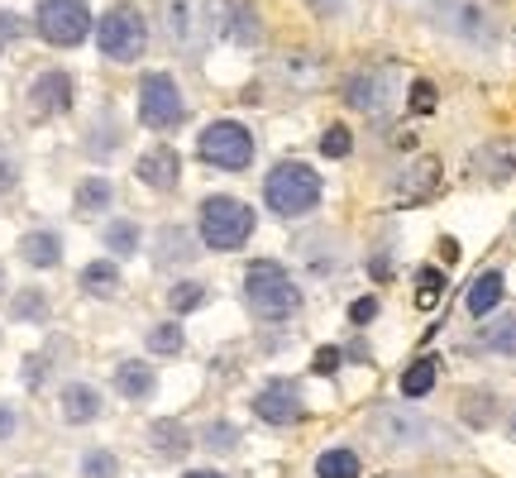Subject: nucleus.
Masks as SVG:
<instances>
[{
  "label": "nucleus",
  "mask_w": 516,
  "mask_h": 478,
  "mask_svg": "<svg viewBox=\"0 0 516 478\" xmlns=\"http://www.w3.org/2000/svg\"><path fill=\"white\" fill-rule=\"evenodd\" d=\"M301 412H306L301 388L287 383V378H278V383H268V388L254 392V416L263 426H292V421H301Z\"/></svg>",
  "instance_id": "obj_12"
},
{
  "label": "nucleus",
  "mask_w": 516,
  "mask_h": 478,
  "mask_svg": "<svg viewBox=\"0 0 516 478\" xmlns=\"http://www.w3.org/2000/svg\"><path fill=\"white\" fill-rule=\"evenodd\" d=\"M344 106L368 115V120H383L387 110L397 106V96H402V77H397V67H359V72H349L344 77Z\"/></svg>",
  "instance_id": "obj_8"
},
{
  "label": "nucleus",
  "mask_w": 516,
  "mask_h": 478,
  "mask_svg": "<svg viewBox=\"0 0 516 478\" xmlns=\"http://www.w3.org/2000/svg\"><path fill=\"white\" fill-rule=\"evenodd\" d=\"M77 287H82L86 297H101V302L120 297V287H125V278H120V263H115V259H91L82 268Z\"/></svg>",
  "instance_id": "obj_25"
},
{
  "label": "nucleus",
  "mask_w": 516,
  "mask_h": 478,
  "mask_svg": "<svg viewBox=\"0 0 516 478\" xmlns=\"http://www.w3.org/2000/svg\"><path fill=\"white\" fill-rule=\"evenodd\" d=\"M254 130L249 125H239V120H215L201 130L196 139V158L206 163V168H220V173H244L249 163H254Z\"/></svg>",
  "instance_id": "obj_6"
},
{
  "label": "nucleus",
  "mask_w": 516,
  "mask_h": 478,
  "mask_svg": "<svg viewBox=\"0 0 516 478\" xmlns=\"http://www.w3.org/2000/svg\"><path fill=\"white\" fill-rule=\"evenodd\" d=\"M263 201H268V211H273L278 220H306V216L321 211L325 182L311 163L287 158V163H278L273 173L263 177Z\"/></svg>",
  "instance_id": "obj_3"
},
{
  "label": "nucleus",
  "mask_w": 516,
  "mask_h": 478,
  "mask_svg": "<svg viewBox=\"0 0 516 478\" xmlns=\"http://www.w3.org/2000/svg\"><path fill=\"white\" fill-rule=\"evenodd\" d=\"M440 292H445V273H440V268H421V273H416V306L430 311V306L440 302Z\"/></svg>",
  "instance_id": "obj_39"
},
{
  "label": "nucleus",
  "mask_w": 516,
  "mask_h": 478,
  "mask_svg": "<svg viewBox=\"0 0 516 478\" xmlns=\"http://www.w3.org/2000/svg\"><path fill=\"white\" fill-rule=\"evenodd\" d=\"M316 15H340V0H311Z\"/></svg>",
  "instance_id": "obj_47"
},
{
  "label": "nucleus",
  "mask_w": 516,
  "mask_h": 478,
  "mask_svg": "<svg viewBox=\"0 0 516 478\" xmlns=\"http://www.w3.org/2000/svg\"><path fill=\"white\" fill-rule=\"evenodd\" d=\"M24 34V20L15 15V10H0V48H10L15 39Z\"/></svg>",
  "instance_id": "obj_43"
},
{
  "label": "nucleus",
  "mask_w": 516,
  "mask_h": 478,
  "mask_svg": "<svg viewBox=\"0 0 516 478\" xmlns=\"http://www.w3.org/2000/svg\"><path fill=\"white\" fill-rule=\"evenodd\" d=\"M72 77H67L63 67H48V72H39L34 77V87H29V106L39 110V115H63V110H72Z\"/></svg>",
  "instance_id": "obj_17"
},
{
  "label": "nucleus",
  "mask_w": 516,
  "mask_h": 478,
  "mask_svg": "<svg viewBox=\"0 0 516 478\" xmlns=\"http://www.w3.org/2000/svg\"><path fill=\"white\" fill-rule=\"evenodd\" d=\"M77 474L82 478H120V459H115V450H86L82 464H77Z\"/></svg>",
  "instance_id": "obj_37"
},
{
  "label": "nucleus",
  "mask_w": 516,
  "mask_h": 478,
  "mask_svg": "<svg viewBox=\"0 0 516 478\" xmlns=\"http://www.w3.org/2000/svg\"><path fill=\"white\" fill-rule=\"evenodd\" d=\"M206 297H211V287L201 283V278H177L168 287V311L172 316H192V311L206 306Z\"/></svg>",
  "instance_id": "obj_33"
},
{
  "label": "nucleus",
  "mask_w": 516,
  "mask_h": 478,
  "mask_svg": "<svg viewBox=\"0 0 516 478\" xmlns=\"http://www.w3.org/2000/svg\"><path fill=\"white\" fill-rule=\"evenodd\" d=\"M58 407H63L67 426H91V421H101V412H106L101 388H91V383H63V392H58Z\"/></svg>",
  "instance_id": "obj_19"
},
{
  "label": "nucleus",
  "mask_w": 516,
  "mask_h": 478,
  "mask_svg": "<svg viewBox=\"0 0 516 478\" xmlns=\"http://www.w3.org/2000/svg\"><path fill=\"white\" fill-rule=\"evenodd\" d=\"M34 29L53 48H77L91 34V5L86 0H39Z\"/></svg>",
  "instance_id": "obj_10"
},
{
  "label": "nucleus",
  "mask_w": 516,
  "mask_h": 478,
  "mask_svg": "<svg viewBox=\"0 0 516 478\" xmlns=\"http://www.w3.org/2000/svg\"><path fill=\"white\" fill-rule=\"evenodd\" d=\"M368 273H373L378 283H387V278H392V254H387V249H378V254L368 259Z\"/></svg>",
  "instance_id": "obj_45"
},
{
  "label": "nucleus",
  "mask_w": 516,
  "mask_h": 478,
  "mask_svg": "<svg viewBox=\"0 0 516 478\" xmlns=\"http://www.w3.org/2000/svg\"><path fill=\"white\" fill-rule=\"evenodd\" d=\"M254 225H258L254 206L230 192L206 196L201 211H196V239H201V249H211V254H239V249L254 239Z\"/></svg>",
  "instance_id": "obj_2"
},
{
  "label": "nucleus",
  "mask_w": 516,
  "mask_h": 478,
  "mask_svg": "<svg viewBox=\"0 0 516 478\" xmlns=\"http://www.w3.org/2000/svg\"><path fill=\"white\" fill-rule=\"evenodd\" d=\"M96 48H101V58H110L120 67L139 63L149 53V20H144V10L129 5V0L110 5L101 15V24H96Z\"/></svg>",
  "instance_id": "obj_4"
},
{
  "label": "nucleus",
  "mask_w": 516,
  "mask_h": 478,
  "mask_svg": "<svg viewBox=\"0 0 516 478\" xmlns=\"http://www.w3.org/2000/svg\"><path fill=\"white\" fill-rule=\"evenodd\" d=\"M493 416H497V392H488V388L464 392V402H459V421H464L469 431H488V426H493Z\"/></svg>",
  "instance_id": "obj_31"
},
{
  "label": "nucleus",
  "mask_w": 516,
  "mask_h": 478,
  "mask_svg": "<svg viewBox=\"0 0 516 478\" xmlns=\"http://www.w3.org/2000/svg\"><path fill=\"white\" fill-rule=\"evenodd\" d=\"M440 259H445V263L459 259V244H454V239H440Z\"/></svg>",
  "instance_id": "obj_48"
},
{
  "label": "nucleus",
  "mask_w": 516,
  "mask_h": 478,
  "mask_svg": "<svg viewBox=\"0 0 516 478\" xmlns=\"http://www.w3.org/2000/svg\"><path fill=\"white\" fill-rule=\"evenodd\" d=\"M134 177H139L144 187H153V192H172V187L182 182V158H177V149L158 144V149L139 153V163H134Z\"/></svg>",
  "instance_id": "obj_16"
},
{
  "label": "nucleus",
  "mask_w": 516,
  "mask_h": 478,
  "mask_svg": "<svg viewBox=\"0 0 516 478\" xmlns=\"http://www.w3.org/2000/svg\"><path fill=\"white\" fill-rule=\"evenodd\" d=\"M349 153H354V134H349V125H330V130L321 134V158L340 163V158H349Z\"/></svg>",
  "instance_id": "obj_38"
},
{
  "label": "nucleus",
  "mask_w": 516,
  "mask_h": 478,
  "mask_svg": "<svg viewBox=\"0 0 516 478\" xmlns=\"http://www.w3.org/2000/svg\"><path fill=\"white\" fill-rule=\"evenodd\" d=\"M502 297H507V278H502V268H483V273L469 283V292H464V311L483 321V316H493L497 306H502Z\"/></svg>",
  "instance_id": "obj_21"
},
{
  "label": "nucleus",
  "mask_w": 516,
  "mask_h": 478,
  "mask_svg": "<svg viewBox=\"0 0 516 478\" xmlns=\"http://www.w3.org/2000/svg\"><path fill=\"white\" fill-rule=\"evenodd\" d=\"M435 24L473 48H488L497 39V15L488 0H435Z\"/></svg>",
  "instance_id": "obj_9"
},
{
  "label": "nucleus",
  "mask_w": 516,
  "mask_h": 478,
  "mask_svg": "<svg viewBox=\"0 0 516 478\" xmlns=\"http://www.w3.org/2000/svg\"><path fill=\"white\" fill-rule=\"evenodd\" d=\"M378 431H383V440L387 445H430V426L426 416H416V412H402V407H383L378 412Z\"/></svg>",
  "instance_id": "obj_18"
},
{
  "label": "nucleus",
  "mask_w": 516,
  "mask_h": 478,
  "mask_svg": "<svg viewBox=\"0 0 516 478\" xmlns=\"http://www.w3.org/2000/svg\"><path fill=\"white\" fill-rule=\"evenodd\" d=\"M359 474H364V459L354 450H325L316 459V478H359Z\"/></svg>",
  "instance_id": "obj_35"
},
{
  "label": "nucleus",
  "mask_w": 516,
  "mask_h": 478,
  "mask_svg": "<svg viewBox=\"0 0 516 478\" xmlns=\"http://www.w3.org/2000/svg\"><path fill=\"white\" fill-rule=\"evenodd\" d=\"M110 201H115V187H110V177H82L77 182V192H72V211L82 220H96L110 211Z\"/></svg>",
  "instance_id": "obj_26"
},
{
  "label": "nucleus",
  "mask_w": 516,
  "mask_h": 478,
  "mask_svg": "<svg viewBox=\"0 0 516 478\" xmlns=\"http://www.w3.org/2000/svg\"><path fill=\"white\" fill-rule=\"evenodd\" d=\"M340 364H344V349L340 345H321L316 349V359H311V373H340Z\"/></svg>",
  "instance_id": "obj_40"
},
{
  "label": "nucleus",
  "mask_w": 516,
  "mask_h": 478,
  "mask_svg": "<svg viewBox=\"0 0 516 478\" xmlns=\"http://www.w3.org/2000/svg\"><path fill=\"white\" fill-rule=\"evenodd\" d=\"M478 345L497 354V359H516V316H493L488 326L478 330Z\"/></svg>",
  "instance_id": "obj_32"
},
{
  "label": "nucleus",
  "mask_w": 516,
  "mask_h": 478,
  "mask_svg": "<svg viewBox=\"0 0 516 478\" xmlns=\"http://www.w3.org/2000/svg\"><path fill=\"white\" fill-rule=\"evenodd\" d=\"M196 254H201V244L192 239L187 225H163L158 239H153V263L158 268H187Z\"/></svg>",
  "instance_id": "obj_20"
},
{
  "label": "nucleus",
  "mask_w": 516,
  "mask_h": 478,
  "mask_svg": "<svg viewBox=\"0 0 516 478\" xmlns=\"http://www.w3.org/2000/svg\"><path fill=\"white\" fill-rule=\"evenodd\" d=\"M48 311H53V302H48V292L43 287H20L15 297H10V321H24V326H43L48 321Z\"/></svg>",
  "instance_id": "obj_29"
},
{
  "label": "nucleus",
  "mask_w": 516,
  "mask_h": 478,
  "mask_svg": "<svg viewBox=\"0 0 516 478\" xmlns=\"http://www.w3.org/2000/svg\"><path fill=\"white\" fill-rule=\"evenodd\" d=\"M244 306L263 326H282L301 311V287L278 259H254L244 268Z\"/></svg>",
  "instance_id": "obj_1"
},
{
  "label": "nucleus",
  "mask_w": 516,
  "mask_h": 478,
  "mask_svg": "<svg viewBox=\"0 0 516 478\" xmlns=\"http://www.w3.org/2000/svg\"><path fill=\"white\" fill-rule=\"evenodd\" d=\"M149 445L158 450V455H168V459H182L187 450L196 445V435L182 426V421H153L149 426Z\"/></svg>",
  "instance_id": "obj_28"
},
{
  "label": "nucleus",
  "mask_w": 516,
  "mask_h": 478,
  "mask_svg": "<svg viewBox=\"0 0 516 478\" xmlns=\"http://www.w3.org/2000/svg\"><path fill=\"white\" fill-rule=\"evenodd\" d=\"M182 478H225V474H220V469H187Z\"/></svg>",
  "instance_id": "obj_49"
},
{
  "label": "nucleus",
  "mask_w": 516,
  "mask_h": 478,
  "mask_svg": "<svg viewBox=\"0 0 516 478\" xmlns=\"http://www.w3.org/2000/svg\"><path fill=\"white\" fill-rule=\"evenodd\" d=\"M15 182H20V168H15L10 158H0V192H10Z\"/></svg>",
  "instance_id": "obj_46"
},
{
  "label": "nucleus",
  "mask_w": 516,
  "mask_h": 478,
  "mask_svg": "<svg viewBox=\"0 0 516 478\" xmlns=\"http://www.w3.org/2000/svg\"><path fill=\"white\" fill-rule=\"evenodd\" d=\"M20 259L29 263V268H39V273L58 268V263H63V235H58V230H24Z\"/></svg>",
  "instance_id": "obj_22"
},
{
  "label": "nucleus",
  "mask_w": 516,
  "mask_h": 478,
  "mask_svg": "<svg viewBox=\"0 0 516 478\" xmlns=\"http://www.w3.org/2000/svg\"><path fill=\"white\" fill-rule=\"evenodd\" d=\"M144 345H149V354H158V359H177V354L187 349L182 321L172 316V321H158V326H149V335H144Z\"/></svg>",
  "instance_id": "obj_34"
},
{
  "label": "nucleus",
  "mask_w": 516,
  "mask_h": 478,
  "mask_svg": "<svg viewBox=\"0 0 516 478\" xmlns=\"http://www.w3.org/2000/svg\"><path fill=\"white\" fill-rule=\"evenodd\" d=\"M273 72H278V87H287V91H316L325 82V63L311 53V48H292V53H282Z\"/></svg>",
  "instance_id": "obj_15"
},
{
  "label": "nucleus",
  "mask_w": 516,
  "mask_h": 478,
  "mask_svg": "<svg viewBox=\"0 0 516 478\" xmlns=\"http://www.w3.org/2000/svg\"><path fill=\"white\" fill-rule=\"evenodd\" d=\"M373 321H378V297L349 302V326H373Z\"/></svg>",
  "instance_id": "obj_41"
},
{
  "label": "nucleus",
  "mask_w": 516,
  "mask_h": 478,
  "mask_svg": "<svg viewBox=\"0 0 516 478\" xmlns=\"http://www.w3.org/2000/svg\"><path fill=\"white\" fill-rule=\"evenodd\" d=\"M0 278H5V268H0Z\"/></svg>",
  "instance_id": "obj_51"
},
{
  "label": "nucleus",
  "mask_w": 516,
  "mask_h": 478,
  "mask_svg": "<svg viewBox=\"0 0 516 478\" xmlns=\"http://www.w3.org/2000/svg\"><path fill=\"white\" fill-rule=\"evenodd\" d=\"M301 263H306V273L311 278H325V283H335L344 273V263H349V249H344L340 235H330V230H316V235L301 239Z\"/></svg>",
  "instance_id": "obj_13"
},
{
  "label": "nucleus",
  "mask_w": 516,
  "mask_h": 478,
  "mask_svg": "<svg viewBox=\"0 0 516 478\" xmlns=\"http://www.w3.org/2000/svg\"><path fill=\"white\" fill-rule=\"evenodd\" d=\"M187 120V96L172 72H144L139 77V125L153 134H168Z\"/></svg>",
  "instance_id": "obj_7"
},
{
  "label": "nucleus",
  "mask_w": 516,
  "mask_h": 478,
  "mask_svg": "<svg viewBox=\"0 0 516 478\" xmlns=\"http://www.w3.org/2000/svg\"><path fill=\"white\" fill-rule=\"evenodd\" d=\"M435 378H440V359H435V354H421L416 364L402 369V397H407V402H421L426 392H435Z\"/></svg>",
  "instance_id": "obj_30"
},
{
  "label": "nucleus",
  "mask_w": 516,
  "mask_h": 478,
  "mask_svg": "<svg viewBox=\"0 0 516 478\" xmlns=\"http://www.w3.org/2000/svg\"><path fill=\"white\" fill-rule=\"evenodd\" d=\"M225 10H220V29H225V39L239 48H258L263 44V20H258V5L254 0H220Z\"/></svg>",
  "instance_id": "obj_14"
},
{
  "label": "nucleus",
  "mask_w": 516,
  "mask_h": 478,
  "mask_svg": "<svg viewBox=\"0 0 516 478\" xmlns=\"http://www.w3.org/2000/svg\"><path fill=\"white\" fill-rule=\"evenodd\" d=\"M201 445H206L211 455H235L239 445H244V435H239L235 421H211V426L201 431Z\"/></svg>",
  "instance_id": "obj_36"
},
{
  "label": "nucleus",
  "mask_w": 516,
  "mask_h": 478,
  "mask_svg": "<svg viewBox=\"0 0 516 478\" xmlns=\"http://www.w3.org/2000/svg\"><path fill=\"white\" fill-rule=\"evenodd\" d=\"M215 10L211 0H168L163 5V39L172 44V53L182 58H201L215 39Z\"/></svg>",
  "instance_id": "obj_5"
},
{
  "label": "nucleus",
  "mask_w": 516,
  "mask_h": 478,
  "mask_svg": "<svg viewBox=\"0 0 516 478\" xmlns=\"http://www.w3.org/2000/svg\"><path fill=\"white\" fill-rule=\"evenodd\" d=\"M440 192V158H411L392 173V206H426L430 196Z\"/></svg>",
  "instance_id": "obj_11"
},
{
  "label": "nucleus",
  "mask_w": 516,
  "mask_h": 478,
  "mask_svg": "<svg viewBox=\"0 0 516 478\" xmlns=\"http://www.w3.org/2000/svg\"><path fill=\"white\" fill-rule=\"evenodd\" d=\"M101 244H106L110 259H134V254H139V244H144V230H139V220L115 216L106 230H101Z\"/></svg>",
  "instance_id": "obj_27"
},
{
  "label": "nucleus",
  "mask_w": 516,
  "mask_h": 478,
  "mask_svg": "<svg viewBox=\"0 0 516 478\" xmlns=\"http://www.w3.org/2000/svg\"><path fill=\"white\" fill-rule=\"evenodd\" d=\"M416 115H426V110H435V87L430 82H411V101H407Z\"/></svg>",
  "instance_id": "obj_44"
},
{
  "label": "nucleus",
  "mask_w": 516,
  "mask_h": 478,
  "mask_svg": "<svg viewBox=\"0 0 516 478\" xmlns=\"http://www.w3.org/2000/svg\"><path fill=\"white\" fill-rule=\"evenodd\" d=\"M115 392H120L125 402H149L153 392H158V373H153V364H144V359L115 364Z\"/></svg>",
  "instance_id": "obj_24"
},
{
  "label": "nucleus",
  "mask_w": 516,
  "mask_h": 478,
  "mask_svg": "<svg viewBox=\"0 0 516 478\" xmlns=\"http://www.w3.org/2000/svg\"><path fill=\"white\" fill-rule=\"evenodd\" d=\"M507 426H512V435H516V412H512V421H507Z\"/></svg>",
  "instance_id": "obj_50"
},
{
  "label": "nucleus",
  "mask_w": 516,
  "mask_h": 478,
  "mask_svg": "<svg viewBox=\"0 0 516 478\" xmlns=\"http://www.w3.org/2000/svg\"><path fill=\"white\" fill-rule=\"evenodd\" d=\"M15 435H20V407L0 402V445H10Z\"/></svg>",
  "instance_id": "obj_42"
},
{
  "label": "nucleus",
  "mask_w": 516,
  "mask_h": 478,
  "mask_svg": "<svg viewBox=\"0 0 516 478\" xmlns=\"http://www.w3.org/2000/svg\"><path fill=\"white\" fill-rule=\"evenodd\" d=\"M473 173L483 182H507L516 173V139H493L473 153Z\"/></svg>",
  "instance_id": "obj_23"
}]
</instances>
